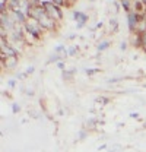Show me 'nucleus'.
Wrapping results in <instances>:
<instances>
[{
  "label": "nucleus",
  "mask_w": 146,
  "mask_h": 152,
  "mask_svg": "<svg viewBox=\"0 0 146 152\" xmlns=\"http://www.w3.org/2000/svg\"><path fill=\"white\" fill-rule=\"evenodd\" d=\"M1 64H3V67H4V69H7V70L15 69V67H16V64H18V56L4 57V58H1Z\"/></svg>",
  "instance_id": "39448f33"
},
{
  "label": "nucleus",
  "mask_w": 146,
  "mask_h": 152,
  "mask_svg": "<svg viewBox=\"0 0 146 152\" xmlns=\"http://www.w3.org/2000/svg\"><path fill=\"white\" fill-rule=\"evenodd\" d=\"M140 42H142V48H143V51L146 53V32L140 34Z\"/></svg>",
  "instance_id": "9d476101"
},
{
  "label": "nucleus",
  "mask_w": 146,
  "mask_h": 152,
  "mask_svg": "<svg viewBox=\"0 0 146 152\" xmlns=\"http://www.w3.org/2000/svg\"><path fill=\"white\" fill-rule=\"evenodd\" d=\"M51 3H54L57 6H60V7H66V6H69V1L67 0H50Z\"/></svg>",
  "instance_id": "6e6552de"
},
{
  "label": "nucleus",
  "mask_w": 146,
  "mask_h": 152,
  "mask_svg": "<svg viewBox=\"0 0 146 152\" xmlns=\"http://www.w3.org/2000/svg\"><path fill=\"white\" fill-rule=\"evenodd\" d=\"M73 19L77 22V28H82V26L88 22V15L83 13V12L76 10V12H73Z\"/></svg>",
  "instance_id": "423d86ee"
},
{
  "label": "nucleus",
  "mask_w": 146,
  "mask_h": 152,
  "mask_svg": "<svg viewBox=\"0 0 146 152\" xmlns=\"http://www.w3.org/2000/svg\"><path fill=\"white\" fill-rule=\"evenodd\" d=\"M76 53H77V47H70V48L67 50V54H69V56H74Z\"/></svg>",
  "instance_id": "4468645a"
},
{
  "label": "nucleus",
  "mask_w": 146,
  "mask_h": 152,
  "mask_svg": "<svg viewBox=\"0 0 146 152\" xmlns=\"http://www.w3.org/2000/svg\"><path fill=\"white\" fill-rule=\"evenodd\" d=\"M145 16H146V12H145Z\"/></svg>",
  "instance_id": "4be33fe9"
},
{
  "label": "nucleus",
  "mask_w": 146,
  "mask_h": 152,
  "mask_svg": "<svg viewBox=\"0 0 146 152\" xmlns=\"http://www.w3.org/2000/svg\"><path fill=\"white\" fill-rule=\"evenodd\" d=\"M96 72H98V69H88V70H86L88 75H93V73H96Z\"/></svg>",
  "instance_id": "2eb2a0df"
},
{
  "label": "nucleus",
  "mask_w": 146,
  "mask_h": 152,
  "mask_svg": "<svg viewBox=\"0 0 146 152\" xmlns=\"http://www.w3.org/2000/svg\"><path fill=\"white\" fill-rule=\"evenodd\" d=\"M28 3H29L31 7H36V6H41V4H42L41 0H28Z\"/></svg>",
  "instance_id": "9b49d317"
},
{
  "label": "nucleus",
  "mask_w": 146,
  "mask_h": 152,
  "mask_svg": "<svg viewBox=\"0 0 146 152\" xmlns=\"http://www.w3.org/2000/svg\"><path fill=\"white\" fill-rule=\"evenodd\" d=\"M108 47H110V42H108V41H102V42L98 45V50H99V51H104V50H107Z\"/></svg>",
  "instance_id": "1a4fd4ad"
},
{
  "label": "nucleus",
  "mask_w": 146,
  "mask_h": 152,
  "mask_svg": "<svg viewBox=\"0 0 146 152\" xmlns=\"http://www.w3.org/2000/svg\"><path fill=\"white\" fill-rule=\"evenodd\" d=\"M42 6H44L47 15H48L50 18L54 19L55 22H58V20L63 19V7L57 6V4L51 3V1H42Z\"/></svg>",
  "instance_id": "f03ea898"
},
{
  "label": "nucleus",
  "mask_w": 146,
  "mask_h": 152,
  "mask_svg": "<svg viewBox=\"0 0 146 152\" xmlns=\"http://www.w3.org/2000/svg\"><path fill=\"white\" fill-rule=\"evenodd\" d=\"M121 4H123V7H124V10H126L127 13H131V12H133V4L130 3V0H121Z\"/></svg>",
  "instance_id": "0eeeda50"
},
{
  "label": "nucleus",
  "mask_w": 146,
  "mask_h": 152,
  "mask_svg": "<svg viewBox=\"0 0 146 152\" xmlns=\"http://www.w3.org/2000/svg\"><path fill=\"white\" fill-rule=\"evenodd\" d=\"M0 45H1V58L4 57H12V56H18V48L15 45H12L9 42L7 38H1L0 41Z\"/></svg>",
  "instance_id": "7ed1b4c3"
},
{
  "label": "nucleus",
  "mask_w": 146,
  "mask_h": 152,
  "mask_svg": "<svg viewBox=\"0 0 146 152\" xmlns=\"http://www.w3.org/2000/svg\"><path fill=\"white\" fill-rule=\"evenodd\" d=\"M142 3H143V4H145V7H146V0H142Z\"/></svg>",
  "instance_id": "aec40b11"
},
{
  "label": "nucleus",
  "mask_w": 146,
  "mask_h": 152,
  "mask_svg": "<svg viewBox=\"0 0 146 152\" xmlns=\"http://www.w3.org/2000/svg\"><path fill=\"white\" fill-rule=\"evenodd\" d=\"M67 1H69V3H70V1H72V3H73V1H76V0H67Z\"/></svg>",
  "instance_id": "412c9836"
},
{
  "label": "nucleus",
  "mask_w": 146,
  "mask_h": 152,
  "mask_svg": "<svg viewBox=\"0 0 146 152\" xmlns=\"http://www.w3.org/2000/svg\"><path fill=\"white\" fill-rule=\"evenodd\" d=\"M126 47H127V42H121V50H123V51L126 50Z\"/></svg>",
  "instance_id": "6ab92c4d"
},
{
  "label": "nucleus",
  "mask_w": 146,
  "mask_h": 152,
  "mask_svg": "<svg viewBox=\"0 0 146 152\" xmlns=\"http://www.w3.org/2000/svg\"><path fill=\"white\" fill-rule=\"evenodd\" d=\"M23 31H25L28 35H31L34 39H41V38H42V28H41L39 22H38L36 19L31 18V16H28L26 20H25V23H23Z\"/></svg>",
  "instance_id": "f257e3e1"
},
{
  "label": "nucleus",
  "mask_w": 146,
  "mask_h": 152,
  "mask_svg": "<svg viewBox=\"0 0 146 152\" xmlns=\"http://www.w3.org/2000/svg\"><path fill=\"white\" fill-rule=\"evenodd\" d=\"M57 66H58L60 69H64V63H63V61H58V63H57Z\"/></svg>",
  "instance_id": "a211bd4d"
},
{
  "label": "nucleus",
  "mask_w": 146,
  "mask_h": 152,
  "mask_svg": "<svg viewBox=\"0 0 146 152\" xmlns=\"http://www.w3.org/2000/svg\"><path fill=\"white\" fill-rule=\"evenodd\" d=\"M110 23H111L110 31H111V32H114V31L117 29V20H115V19H111V22H110Z\"/></svg>",
  "instance_id": "f8f14e48"
},
{
  "label": "nucleus",
  "mask_w": 146,
  "mask_h": 152,
  "mask_svg": "<svg viewBox=\"0 0 146 152\" xmlns=\"http://www.w3.org/2000/svg\"><path fill=\"white\" fill-rule=\"evenodd\" d=\"M36 20L39 22L41 28L45 29V31H55V29H57V22H55L53 18H50L47 13H44L41 18H38Z\"/></svg>",
  "instance_id": "20e7f679"
},
{
  "label": "nucleus",
  "mask_w": 146,
  "mask_h": 152,
  "mask_svg": "<svg viewBox=\"0 0 146 152\" xmlns=\"http://www.w3.org/2000/svg\"><path fill=\"white\" fill-rule=\"evenodd\" d=\"M12 110H13V113H19V105H18V104H13Z\"/></svg>",
  "instance_id": "dca6fc26"
},
{
  "label": "nucleus",
  "mask_w": 146,
  "mask_h": 152,
  "mask_svg": "<svg viewBox=\"0 0 146 152\" xmlns=\"http://www.w3.org/2000/svg\"><path fill=\"white\" fill-rule=\"evenodd\" d=\"M95 101H96V102H101V104H107V102H108V98H105V96H98Z\"/></svg>",
  "instance_id": "ddd939ff"
},
{
  "label": "nucleus",
  "mask_w": 146,
  "mask_h": 152,
  "mask_svg": "<svg viewBox=\"0 0 146 152\" xmlns=\"http://www.w3.org/2000/svg\"><path fill=\"white\" fill-rule=\"evenodd\" d=\"M32 72H34V67L31 66V67H28V70H26V75H31Z\"/></svg>",
  "instance_id": "f3484780"
}]
</instances>
